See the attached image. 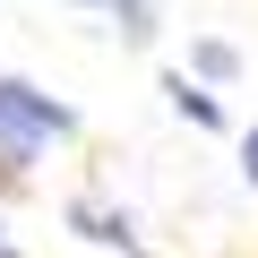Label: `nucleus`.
Instances as JSON below:
<instances>
[{"label":"nucleus","mask_w":258,"mask_h":258,"mask_svg":"<svg viewBox=\"0 0 258 258\" xmlns=\"http://www.w3.org/2000/svg\"><path fill=\"white\" fill-rule=\"evenodd\" d=\"M0 258H18V249H9V241H0Z\"/></svg>","instance_id":"7"},{"label":"nucleus","mask_w":258,"mask_h":258,"mask_svg":"<svg viewBox=\"0 0 258 258\" xmlns=\"http://www.w3.org/2000/svg\"><path fill=\"white\" fill-rule=\"evenodd\" d=\"M189 60H198V69H207V78H232V43H198V52H189Z\"/></svg>","instance_id":"5"},{"label":"nucleus","mask_w":258,"mask_h":258,"mask_svg":"<svg viewBox=\"0 0 258 258\" xmlns=\"http://www.w3.org/2000/svg\"><path fill=\"white\" fill-rule=\"evenodd\" d=\"M26 164H35V147H26V138H0V189L26 181Z\"/></svg>","instance_id":"4"},{"label":"nucleus","mask_w":258,"mask_h":258,"mask_svg":"<svg viewBox=\"0 0 258 258\" xmlns=\"http://www.w3.org/2000/svg\"><path fill=\"white\" fill-rule=\"evenodd\" d=\"M0 138H26V147H43V138H78V112L52 103L43 86H26V78L0 69Z\"/></svg>","instance_id":"1"},{"label":"nucleus","mask_w":258,"mask_h":258,"mask_svg":"<svg viewBox=\"0 0 258 258\" xmlns=\"http://www.w3.org/2000/svg\"><path fill=\"white\" fill-rule=\"evenodd\" d=\"M112 18H120L129 43H147V35H155V0H112Z\"/></svg>","instance_id":"3"},{"label":"nucleus","mask_w":258,"mask_h":258,"mask_svg":"<svg viewBox=\"0 0 258 258\" xmlns=\"http://www.w3.org/2000/svg\"><path fill=\"white\" fill-rule=\"evenodd\" d=\"M164 95H172V112H181V120H198V129H224V103H215L207 86H189V78H164Z\"/></svg>","instance_id":"2"},{"label":"nucleus","mask_w":258,"mask_h":258,"mask_svg":"<svg viewBox=\"0 0 258 258\" xmlns=\"http://www.w3.org/2000/svg\"><path fill=\"white\" fill-rule=\"evenodd\" d=\"M241 172L258 181V129H249V138H241Z\"/></svg>","instance_id":"6"}]
</instances>
